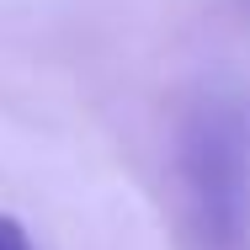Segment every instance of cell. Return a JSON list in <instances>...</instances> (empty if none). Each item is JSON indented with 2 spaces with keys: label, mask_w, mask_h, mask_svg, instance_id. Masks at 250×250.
Returning a JSON list of instances; mask_svg holds the SVG:
<instances>
[{
  "label": "cell",
  "mask_w": 250,
  "mask_h": 250,
  "mask_svg": "<svg viewBox=\"0 0 250 250\" xmlns=\"http://www.w3.org/2000/svg\"><path fill=\"white\" fill-rule=\"evenodd\" d=\"M176 181L202 250H240L250 234V128L224 101L192 112L176 144Z\"/></svg>",
  "instance_id": "obj_1"
},
{
  "label": "cell",
  "mask_w": 250,
  "mask_h": 250,
  "mask_svg": "<svg viewBox=\"0 0 250 250\" xmlns=\"http://www.w3.org/2000/svg\"><path fill=\"white\" fill-rule=\"evenodd\" d=\"M0 250H32L27 229H21L16 218H5V213H0Z\"/></svg>",
  "instance_id": "obj_2"
}]
</instances>
